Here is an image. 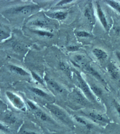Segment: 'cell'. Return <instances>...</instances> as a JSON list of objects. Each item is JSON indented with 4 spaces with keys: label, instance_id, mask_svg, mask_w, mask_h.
<instances>
[{
    "label": "cell",
    "instance_id": "6da1fadb",
    "mask_svg": "<svg viewBox=\"0 0 120 134\" xmlns=\"http://www.w3.org/2000/svg\"><path fill=\"white\" fill-rule=\"evenodd\" d=\"M76 78L79 87L84 94L86 98L90 100L95 102L96 100L95 97L91 91L88 85L83 79L82 77L79 74H76Z\"/></svg>",
    "mask_w": 120,
    "mask_h": 134
},
{
    "label": "cell",
    "instance_id": "7a4b0ae2",
    "mask_svg": "<svg viewBox=\"0 0 120 134\" xmlns=\"http://www.w3.org/2000/svg\"><path fill=\"white\" fill-rule=\"evenodd\" d=\"M45 107L50 111L54 114L57 118L60 120L66 121L67 120V116L65 112L57 106L50 104H47Z\"/></svg>",
    "mask_w": 120,
    "mask_h": 134
},
{
    "label": "cell",
    "instance_id": "3957f363",
    "mask_svg": "<svg viewBox=\"0 0 120 134\" xmlns=\"http://www.w3.org/2000/svg\"><path fill=\"white\" fill-rule=\"evenodd\" d=\"M6 94L8 99L14 107L19 109L24 108V103L20 97L10 92H7Z\"/></svg>",
    "mask_w": 120,
    "mask_h": 134
},
{
    "label": "cell",
    "instance_id": "277c9868",
    "mask_svg": "<svg viewBox=\"0 0 120 134\" xmlns=\"http://www.w3.org/2000/svg\"><path fill=\"white\" fill-rule=\"evenodd\" d=\"M97 12L98 17L102 25L105 29L108 30V26L106 16L101 9V6L98 3L97 4Z\"/></svg>",
    "mask_w": 120,
    "mask_h": 134
},
{
    "label": "cell",
    "instance_id": "5b68a950",
    "mask_svg": "<svg viewBox=\"0 0 120 134\" xmlns=\"http://www.w3.org/2000/svg\"><path fill=\"white\" fill-rule=\"evenodd\" d=\"M87 116L95 122L98 123H106L108 120L101 114L93 112H89L87 114Z\"/></svg>",
    "mask_w": 120,
    "mask_h": 134
},
{
    "label": "cell",
    "instance_id": "8992f818",
    "mask_svg": "<svg viewBox=\"0 0 120 134\" xmlns=\"http://www.w3.org/2000/svg\"><path fill=\"white\" fill-rule=\"evenodd\" d=\"M73 59L75 64L84 69L88 65L86 58L83 55L80 54L75 55Z\"/></svg>",
    "mask_w": 120,
    "mask_h": 134
},
{
    "label": "cell",
    "instance_id": "52a82bcc",
    "mask_svg": "<svg viewBox=\"0 0 120 134\" xmlns=\"http://www.w3.org/2000/svg\"><path fill=\"white\" fill-rule=\"evenodd\" d=\"M108 73L114 79L118 80L120 78V75L118 70L112 63H111L107 66Z\"/></svg>",
    "mask_w": 120,
    "mask_h": 134
},
{
    "label": "cell",
    "instance_id": "ba28073f",
    "mask_svg": "<svg viewBox=\"0 0 120 134\" xmlns=\"http://www.w3.org/2000/svg\"><path fill=\"white\" fill-rule=\"evenodd\" d=\"M34 7L30 5H27L19 7L15 9L14 12L22 15H27L30 13L33 10Z\"/></svg>",
    "mask_w": 120,
    "mask_h": 134
},
{
    "label": "cell",
    "instance_id": "9c48e42d",
    "mask_svg": "<svg viewBox=\"0 0 120 134\" xmlns=\"http://www.w3.org/2000/svg\"><path fill=\"white\" fill-rule=\"evenodd\" d=\"M46 81L48 86L53 90L58 93L62 92V89L55 81L49 78H46Z\"/></svg>",
    "mask_w": 120,
    "mask_h": 134
},
{
    "label": "cell",
    "instance_id": "30bf717a",
    "mask_svg": "<svg viewBox=\"0 0 120 134\" xmlns=\"http://www.w3.org/2000/svg\"><path fill=\"white\" fill-rule=\"evenodd\" d=\"M92 52L95 57L98 59L100 60L105 59L108 57V55L106 52L99 48H95L93 49Z\"/></svg>",
    "mask_w": 120,
    "mask_h": 134
},
{
    "label": "cell",
    "instance_id": "8fae6325",
    "mask_svg": "<svg viewBox=\"0 0 120 134\" xmlns=\"http://www.w3.org/2000/svg\"><path fill=\"white\" fill-rule=\"evenodd\" d=\"M84 15L91 22H94L95 20V17H94L91 5H89L86 8L85 10Z\"/></svg>",
    "mask_w": 120,
    "mask_h": 134
},
{
    "label": "cell",
    "instance_id": "7c38bea8",
    "mask_svg": "<svg viewBox=\"0 0 120 134\" xmlns=\"http://www.w3.org/2000/svg\"><path fill=\"white\" fill-rule=\"evenodd\" d=\"M73 95L75 100L78 103L83 105H86L87 103L86 100L79 92L75 91Z\"/></svg>",
    "mask_w": 120,
    "mask_h": 134
},
{
    "label": "cell",
    "instance_id": "4fadbf2b",
    "mask_svg": "<svg viewBox=\"0 0 120 134\" xmlns=\"http://www.w3.org/2000/svg\"><path fill=\"white\" fill-rule=\"evenodd\" d=\"M10 70L15 74L21 75V76H27L29 75L28 73L25 71L23 69L15 66H10Z\"/></svg>",
    "mask_w": 120,
    "mask_h": 134
},
{
    "label": "cell",
    "instance_id": "5bb4252c",
    "mask_svg": "<svg viewBox=\"0 0 120 134\" xmlns=\"http://www.w3.org/2000/svg\"><path fill=\"white\" fill-rule=\"evenodd\" d=\"M67 13L63 12H58L49 14V16L51 18L60 20L65 19L66 18Z\"/></svg>",
    "mask_w": 120,
    "mask_h": 134
},
{
    "label": "cell",
    "instance_id": "9a60e30c",
    "mask_svg": "<svg viewBox=\"0 0 120 134\" xmlns=\"http://www.w3.org/2000/svg\"><path fill=\"white\" fill-rule=\"evenodd\" d=\"M33 24L35 25L39 26L42 27H47L50 25V21L45 19H39L34 22Z\"/></svg>",
    "mask_w": 120,
    "mask_h": 134
},
{
    "label": "cell",
    "instance_id": "2e32d148",
    "mask_svg": "<svg viewBox=\"0 0 120 134\" xmlns=\"http://www.w3.org/2000/svg\"><path fill=\"white\" fill-rule=\"evenodd\" d=\"M106 3L120 13V4L113 1H105Z\"/></svg>",
    "mask_w": 120,
    "mask_h": 134
},
{
    "label": "cell",
    "instance_id": "e0dca14e",
    "mask_svg": "<svg viewBox=\"0 0 120 134\" xmlns=\"http://www.w3.org/2000/svg\"><path fill=\"white\" fill-rule=\"evenodd\" d=\"M31 90L36 95L39 96L44 97H46L47 96V94H46V93L39 88L33 87L31 88Z\"/></svg>",
    "mask_w": 120,
    "mask_h": 134
},
{
    "label": "cell",
    "instance_id": "ac0fdd59",
    "mask_svg": "<svg viewBox=\"0 0 120 134\" xmlns=\"http://www.w3.org/2000/svg\"><path fill=\"white\" fill-rule=\"evenodd\" d=\"M35 114L38 118L43 121H46L48 120L47 115L42 111L36 110Z\"/></svg>",
    "mask_w": 120,
    "mask_h": 134
},
{
    "label": "cell",
    "instance_id": "d6986e66",
    "mask_svg": "<svg viewBox=\"0 0 120 134\" xmlns=\"http://www.w3.org/2000/svg\"><path fill=\"white\" fill-rule=\"evenodd\" d=\"M59 66L61 69L66 72L69 76H71V72L70 68L66 64L63 62H61L59 64Z\"/></svg>",
    "mask_w": 120,
    "mask_h": 134
},
{
    "label": "cell",
    "instance_id": "ffe728a7",
    "mask_svg": "<svg viewBox=\"0 0 120 134\" xmlns=\"http://www.w3.org/2000/svg\"><path fill=\"white\" fill-rule=\"evenodd\" d=\"M34 32L37 34L39 35L42 36L51 37L53 36V34L51 33L46 31H44L37 30L34 31Z\"/></svg>",
    "mask_w": 120,
    "mask_h": 134
},
{
    "label": "cell",
    "instance_id": "44dd1931",
    "mask_svg": "<svg viewBox=\"0 0 120 134\" xmlns=\"http://www.w3.org/2000/svg\"><path fill=\"white\" fill-rule=\"evenodd\" d=\"M76 35L78 37H89L91 36L89 33L84 31H77L76 32Z\"/></svg>",
    "mask_w": 120,
    "mask_h": 134
},
{
    "label": "cell",
    "instance_id": "7402d4cb",
    "mask_svg": "<svg viewBox=\"0 0 120 134\" xmlns=\"http://www.w3.org/2000/svg\"><path fill=\"white\" fill-rule=\"evenodd\" d=\"M5 120L6 122L9 123H14L15 121V118L11 114H8L5 117Z\"/></svg>",
    "mask_w": 120,
    "mask_h": 134
},
{
    "label": "cell",
    "instance_id": "603a6c76",
    "mask_svg": "<svg viewBox=\"0 0 120 134\" xmlns=\"http://www.w3.org/2000/svg\"><path fill=\"white\" fill-rule=\"evenodd\" d=\"M91 89L93 92L96 95L98 96H100L101 94V90L95 85H93L91 86H90Z\"/></svg>",
    "mask_w": 120,
    "mask_h": 134
},
{
    "label": "cell",
    "instance_id": "cb8c5ba5",
    "mask_svg": "<svg viewBox=\"0 0 120 134\" xmlns=\"http://www.w3.org/2000/svg\"><path fill=\"white\" fill-rule=\"evenodd\" d=\"M32 76H33L34 79H35L36 80H37L38 82H39V83H40L41 84H42V85H44V81H43V79H42L39 75H37V74L34 72H32Z\"/></svg>",
    "mask_w": 120,
    "mask_h": 134
},
{
    "label": "cell",
    "instance_id": "d4e9b609",
    "mask_svg": "<svg viewBox=\"0 0 120 134\" xmlns=\"http://www.w3.org/2000/svg\"><path fill=\"white\" fill-rule=\"evenodd\" d=\"M9 34L1 28V32H0V37H1V39L2 40V39H6L9 37Z\"/></svg>",
    "mask_w": 120,
    "mask_h": 134
},
{
    "label": "cell",
    "instance_id": "484cf974",
    "mask_svg": "<svg viewBox=\"0 0 120 134\" xmlns=\"http://www.w3.org/2000/svg\"><path fill=\"white\" fill-rule=\"evenodd\" d=\"M74 118H75V120L77 121V122L81 124L84 125H87V124L86 121H85L82 118H81V117H79V116H74Z\"/></svg>",
    "mask_w": 120,
    "mask_h": 134
},
{
    "label": "cell",
    "instance_id": "4316f807",
    "mask_svg": "<svg viewBox=\"0 0 120 134\" xmlns=\"http://www.w3.org/2000/svg\"><path fill=\"white\" fill-rule=\"evenodd\" d=\"M67 50L70 51H75L78 50L79 47L77 46H70L67 47Z\"/></svg>",
    "mask_w": 120,
    "mask_h": 134
},
{
    "label": "cell",
    "instance_id": "83f0119b",
    "mask_svg": "<svg viewBox=\"0 0 120 134\" xmlns=\"http://www.w3.org/2000/svg\"><path fill=\"white\" fill-rule=\"evenodd\" d=\"M114 107L120 118V104L116 101L114 102Z\"/></svg>",
    "mask_w": 120,
    "mask_h": 134
},
{
    "label": "cell",
    "instance_id": "f1b7e54d",
    "mask_svg": "<svg viewBox=\"0 0 120 134\" xmlns=\"http://www.w3.org/2000/svg\"><path fill=\"white\" fill-rule=\"evenodd\" d=\"M27 103L28 105H29V107H30L31 109H32V110H37V107L34 104H33V103L29 101H28L27 102Z\"/></svg>",
    "mask_w": 120,
    "mask_h": 134
},
{
    "label": "cell",
    "instance_id": "f546056e",
    "mask_svg": "<svg viewBox=\"0 0 120 134\" xmlns=\"http://www.w3.org/2000/svg\"><path fill=\"white\" fill-rule=\"evenodd\" d=\"M72 1L71 0H65V1H62L61 2H60L58 5H62L63 4H65L71 2H72Z\"/></svg>",
    "mask_w": 120,
    "mask_h": 134
},
{
    "label": "cell",
    "instance_id": "4dcf8cb0",
    "mask_svg": "<svg viewBox=\"0 0 120 134\" xmlns=\"http://www.w3.org/2000/svg\"><path fill=\"white\" fill-rule=\"evenodd\" d=\"M15 48L18 51H21L23 49L22 46L20 45H16L15 46Z\"/></svg>",
    "mask_w": 120,
    "mask_h": 134
},
{
    "label": "cell",
    "instance_id": "1f68e13d",
    "mask_svg": "<svg viewBox=\"0 0 120 134\" xmlns=\"http://www.w3.org/2000/svg\"><path fill=\"white\" fill-rule=\"evenodd\" d=\"M22 134H37L34 132L30 131H24V132Z\"/></svg>",
    "mask_w": 120,
    "mask_h": 134
},
{
    "label": "cell",
    "instance_id": "d6a6232c",
    "mask_svg": "<svg viewBox=\"0 0 120 134\" xmlns=\"http://www.w3.org/2000/svg\"><path fill=\"white\" fill-rule=\"evenodd\" d=\"M116 54L117 57L120 63V52L117 51L116 52Z\"/></svg>",
    "mask_w": 120,
    "mask_h": 134
},
{
    "label": "cell",
    "instance_id": "836d02e7",
    "mask_svg": "<svg viewBox=\"0 0 120 134\" xmlns=\"http://www.w3.org/2000/svg\"><path fill=\"white\" fill-rule=\"evenodd\" d=\"M116 32L118 35L120 37V29H118L116 30Z\"/></svg>",
    "mask_w": 120,
    "mask_h": 134
}]
</instances>
